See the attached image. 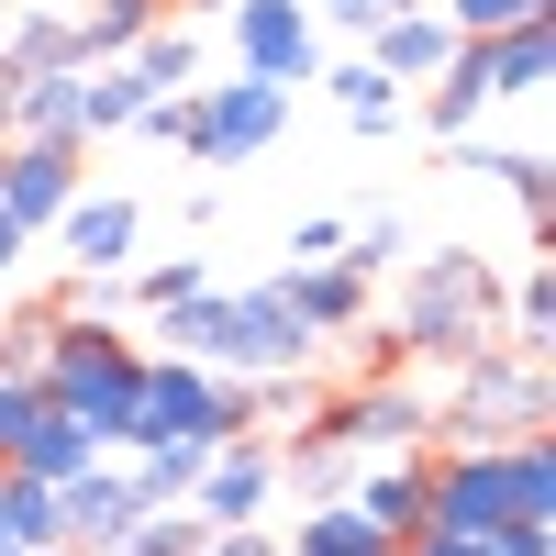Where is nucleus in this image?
Segmentation results:
<instances>
[{"instance_id":"f257e3e1","label":"nucleus","mask_w":556,"mask_h":556,"mask_svg":"<svg viewBox=\"0 0 556 556\" xmlns=\"http://www.w3.org/2000/svg\"><path fill=\"white\" fill-rule=\"evenodd\" d=\"M34 379H45V412H67L78 434H101V456L134 445V379H146V345H134L112 312H67L56 301V334H45Z\"/></svg>"},{"instance_id":"f03ea898","label":"nucleus","mask_w":556,"mask_h":556,"mask_svg":"<svg viewBox=\"0 0 556 556\" xmlns=\"http://www.w3.org/2000/svg\"><path fill=\"white\" fill-rule=\"evenodd\" d=\"M501 345V267L490 256H412V278L390 290V367H456Z\"/></svg>"},{"instance_id":"7ed1b4c3","label":"nucleus","mask_w":556,"mask_h":556,"mask_svg":"<svg viewBox=\"0 0 556 556\" xmlns=\"http://www.w3.org/2000/svg\"><path fill=\"white\" fill-rule=\"evenodd\" d=\"M545 412H556L545 356L479 345V356L434 367V445H523V434H545Z\"/></svg>"},{"instance_id":"20e7f679","label":"nucleus","mask_w":556,"mask_h":556,"mask_svg":"<svg viewBox=\"0 0 556 556\" xmlns=\"http://www.w3.org/2000/svg\"><path fill=\"white\" fill-rule=\"evenodd\" d=\"M312 412L345 456H434V379L424 367H379L356 390H323Z\"/></svg>"},{"instance_id":"39448f33","label":"nucleus","mask_w":556,"mask_h":556,"mask_svg":"<svg viewBox=\"0 0 556 556\" xmlns=\"http://www.w3.org/2000/svg\"><path fill=\"white\" fill-rule=\"evenodd\" d=\"M312 356H323V345L290 323L278 278H256V290H223V345H212L223 379H312Z\"/></svg>"},{"instance_id":"423d86ee","label":"nucleus","mask_w":556,"mask_h":556,"mask_svg":"<svg viewBox=\"0 0 556 556\" xmlns=\"http://www.w3.org/2000/svg\"><path fill=\"white\" fill-rule=\"evenodd\" d=\"M223 45H235V78H267L290 101L323 78V34L301 0H223Z\"/></svg>"},{"instance_id":"0eeeda50","label":"nucleus","mask_w":556,"mask_h":556,"mask_svg":"<svg viewBox=\"0 0 556 556\" xmlns=\"http://www.w3.org/2000/svg\"><path fill=\"white\" fill-rule=\"evenodd\" d=\"M178 513H190L201 534H245V523H267V513H278V445H267V434H235V445H212Z\"/></svg>"},{"instance_id":"6e6552de","label":"nucleus","mask_w":556,"mask_h":556,"mask_svg":"<svg viewBox=\"0 0 556 556\" xmlns=\"http://www.w3.org/2000/svg\"><path fill=\"white\" fill-rule=\"evenodd\" d=\"M56 245H67L78 278H123L134 256H146V201H134V190H78L56 212Z\"/></svg>"},{"instance_id":"1a4fd4ad","label":"nucleus","mask_w":556,"mask_h":556,"mask_svg":"<svg viewBox=\"0 0 556 556\" xmlns=\"http://www.w3.org/2000/svg\"><path fill=\"white\" fill-rule=\"evenodd\" d=\"M278 301L312 345H345V334H379V290L334 256V267H278Z\"/></svg>"},{"instance_id":"9d476101","label":"nucleus","mask_w":556,"mask_h":556,"mask_svg":"<svg viewBox=\"0 0 556 556\" xmlns=\"http://www.w3.org/2000/svg\"><path fill=\"white\" fill-rule=\"evenodd\" d=\"M89 190L78 178V156H56V146H0V223L34 245V235H56V212Z\"/></svg>"},{"instance_id":"9b49d317","label":"nucleus","mask_w":556,"mask_h":556,"mask_svg":"<svg viewBox=\"0 0 556 556\" xmlns=\"http://www.w3.org/2000/svg\"><path fill=\"white\" fill-rule=\"evenodd\" d=\"M356 468H367V456H345L334 434H323V412L278 434V501H301V513H334V501L356 490Z\"/></svg>"},{"instance_id":"f8f14e48","label":"nucleus","mask_w":556,"mask_h":556,"mask_svg":"<svg viewBox=\"0 0 556 556\" xmlns=\"http://www.w3.org/2000/svg\"><path fill=\"white\" fill-rule=\"evenodd\" d=\"M356 56H367V67H379L390 89H424V78H434V67L456 56V34H445V12H424V0H412V12H390L379 34H367V45H356Z\"/></svg>"},{"instance_id":"ddd939ff","label":"nucleus","mask_w":556,"mask_h":556,"mask_svg":"<svg viewBox=\"0 0 556 556\" xmlns=\"http://www.w3.org/2000/svg\"><path fill=\"white\" fill-rule=\"evenodd\" d=\"M345 513L379 523L390 545H412V534H424V456H367L356 490H345Z\"/></svg>"},{"instance_id":"4468645a","label":"nucleus","mask_w":556,"mask_h":556,"mask_svg":"<svg viewBox=\"0 0 556 556\" xmlns=\"http://www.w3.org/2000/svg\"><path fill=\"white\" fill-rule=\"evenodd\" d=\"M123 67L146 78L156 101H190V89H201V67H212V34H201L190 12H167L156 34H134V56H123Z\"/></svg>"},{"instance_id":"2eb2a0df","label":"nucleus","mask_w":556,"mask_h":556,"mask_svg":"<svg viewBox=\"0 0 556 556\" xmlns=\"http://www.w3.org/2000/svg\"><path fill=\"white\" fill-rule=\"evenodd\" d=\"M0 146L89 156V134H78V78H12V134H0Z\"/></svg>"},{"instance_id":"dca6fc26","label":"nucleus","mask_w":556,"mask_h":556,"mask_svg":"<svg viewBox=\"0 0 556 556\" xmlns=\"http://www.w3.org/2000/svg\"><path fill=\"white\" fill-rule=\"evenodd\" d=\"M312 89H334V101H345V134H367V146H390V134H401V101H412V89H390L367 56H323Z\"/></svg>"},{"instance_id":"f3484780","label":"nucleus","mask_w":556,"mask_h":556,"mask_svg":"<svg viewBox=\"0 0 556 556\" xmlns=\"http://www.w3.org/2000/svg\"><path fill=\"white\" fill-rule=\"evenodd\" d=\"M479 112H490V45L456 34V56L424 78V123H434V146H445V134H468Z\"/></svg>"},{"instance_id":"a211bd4d","label":"nucleus","mask_w":556,"mask_h":556,"mask_svg":"<svg viewBox=\"0 0 556 556\" xmlns=\"http://www.w3.org/2000/svg\"><path fill=\"white\" fill-rule=\"evenodd\" d=\"M146 112H156V89L134 78V67H89V78H78V134H89V146L146 134Z\"/></svg>"},{"instance_id":"6ab92c4d","label":"nucleus","mask_w":556,"mask_h":556,"mask_svg":"<svg viewBox=\"0 0 556 556\" xmlns=\"http://www.w3.org/2000/svg\"><path fill=\"white\" fill-rule=\"evenodd\" d=\"M545 67H556V12H534V23H513V34H490V101H534Z\"/></svg>"},{"instance_id":"aec40b11","label":"nucleus","mask_w":556,"mask_h":556,"mask_svg":"<svg viewBox=\"0 0 556 556\" xmlns=\"http://www.w3.org/2000/svg\"><path fill=\"white\" fill-rule=\"evenodd\" d=\"M12 468H23V479H45V490H67V479H89V468H101V434H78L67 412H45V424L23 434V456H12Z\"/></svg>"},{"instance_id":"412c9836","label":"nucleus","mask_w":556,"mask_h":556,"mask_svg":"<svg viewBox=\"0 0 556 556\" xmlns=\"http://www.w3.org/2000/svg\"><path fill=\"white\" fill-rule=\"evenodd\" d=\"M212 345H223V290L201 278L190 301H167V312H156V356H190V367H212Z\"/></svg>"},{"instance_id":"4be33fe9","label":"nucleus","mask_w":556,"mask_h":556,"mask_svg":"<svg viewBox=\"0 0 556 556\" xmlns=\"http://www.w3.org/2000/svg\"><path fill=\"white\" fill-rule=\"evenodd\" d=\"M201 278H212L201 256H156V267H123V278H112V312H146V323H156L167 301H190Z\"/></svg>"},{"instance_id":"5701e85b","label":"nucleus","mask_w":556,"mask_h":556,"mask_svg":"<svg viewBox=\"0 0 556 556\" xmlns=\"http://www.w3.org/2000/svg\"><path fill=\"white\" fill-rule=\"evenodd\" d=\"M501 479H513V523H556V445L545 434L501 445Z\"/></svg>"},{"instance_id":"b1692460","label":"nucleus","mask_w":556,"mask_h":556,"mask_svg":"<svg viewBox=\"0 0 556 556\" xmlns=\"http://www.w3.org/2000/svg\"><path fill=\"white\" fill-rule=\"evenodd\" d=\"M501 323H513V356H545V334H556V267L545 256L501 290Z\"/></svg>"},{"instance_id":"393cba45","label":"nucleus","mask_w":556,"mask_h":556,"mask_svg":"<svg viewBox=\"0 0 556 556\" xmlns=\"http://www.w3.org/2000/svg\"><path fill=\"white\" fill-rule=\"evenodd\" d=\"M278 556H401V545H390L379 523H356L345 501H334V513H301V534L278 545Z\"/></svg>"},{"instance_id":"a878e982","label":"nucleus","mask_w":556,"mask_h":556,"mask_svg":"<svg viewBox=\"0 0 556 556\" xmlns=\"http://www.w3.org/2000/svg\"><path fill=\"white\" fill-rule=\"evenodd\" d=\"M12 545H56V490L23 479V468H0V556Z\"/></svg>"},{"instance_id":"bb28decb","label":"nucleus","mask_w":556,"mask_h":556,"mask_svg":"<svg viewBox=\"0 0 556 556\" xmlns=\"http://www.w3.org/2000/svg\"><path fill=\"white\" fill-rule=\"evenodd\" d=\"M345 267L379 290L390 267H412V235H401V212H345Z\"/></svg>"},{"instance_id":"cd10ccee","label":"nucleus","mask_w":556,"mask_h":556,"mask_svg":"<svg viewBox=\"0 0 556 556\" xmlns=\"http://www.w3.org/2000/svg\"><path fill=\"white\" fill-rule=\"evenodd\" d=\"M490 178L523 201V223H534V235L556 223V178H545V156H534V146H501V156H490Z\"/></svg>"},{"instance_id":"c85d7f7f","label":"nucleus","mask_w":556,"mask_h":556,"mask_svg":"<svg viewBox=\"0 0 556 556\" xmlns=\"http://www.w3.org/2000/svg\"><path fill=\"white\" fill-rule=\"evenodd\" d=\"M45 424V379H34V367H12V356H0V468H12V456H23V434Z\"/></svg>"},{"instance_id":"c756f323","label":"nucleus","mask_w":556,"mask_h":556,"mask_svg":"<svg viewBox=\"0 0 556 556\" xmlns=\"http://www.w3.org/2000/svg\"><path fill=\"white\" fill-rule=\"evenodd\" d=\"M545 0H445V34H468V45H490V34H513V23H534Z\"/></svg>"},{"instance_id":"7c9ffc66","label":"nucleus","mask_w":556,"mask_h":556,"mask_svg":"<svg viewBox=\"0 0 556 556\" xmlns=\"http://www.w3.org/2000/svg\"><path fill=\"white\" fill-rule=\"evenodd\" d=\"M112 556H201V523H190V513H146Z\"/></svg>"},{"instance_id":"2f4dec72","label":"nucleus","mask_w":556,"mask_h":556,"mask_svg":"<svg viewBox=\"0 0 556 556\" xmlns=\"http://www.w3.org/2000/svg\"><path fill=\"white\" fill-rule=\"evenodd\" d=\"M345 256V212H290V267H334Z\"/></svg>"},{"instance_id":"473e14b6","label":"nucleus","mask_w":556,"mask_h":556,"mask_svg":"<svg viewBox=\"0 0 556 556\" xmlns=\"http://www.w3.org/2000/svg\"><path fill=\"white\" fill-rule=\"evenodd\" d=\"M301 12H312V34H356L367 45V34L390 23V0H301Z\"/></svg>"},{"instance_id":"72a5a7b5","label":"nucleus","mask_w":556,"mask_h":556,"mask_svg":"<svg viewBox=\"0 0 556 556\" xmlns=\"http://www.w3.org/2000/svg\"><path fill=\"white\" fill-rule=\"evenodd\" d=\"M490 556H556V523H501Z\"/></svg>"},{"instance_id":"f704fd0d","label":"nucleus","mask_w":556,"mask_h":556,"mask_svg":"<svg viewBox=\"0 0 556 556\" xmlns=\"http://www.w3.org/2000/svg\"><path fill=\"white\" fill-rule=\"evenodd\" d=\"M201 556H278V534H267V523H245V534H201Z\"/></svg>"},{"instance_id":"c9c22d12","label":"nucleus","mask_w":556,"mask_h":556,"mask_svg":"<svg viewBox=\"0 0 556 556\" xmlns=\"http://www.w3.org/2000/svg\"><path fill=\"white\" fill-rule=\"evenodd\" d=\"M401 556H490V534H412Z\"/></svg>"},{"instance_id":"e433bc0d","label":"nucleus","mask_w":556,"mask_h":556,"mask_svg":"<svg viewBox=\"0 0 556 556\" xmlns=\"http://www.w3.org/2000/svg\"><path fill=\"white\" fill-rule=\"evenodd\" d=\"M12 278H23V235H12V223H0V290H12Z\"/></svg>"},{"instance_id":"4c0bfd02","label":"nucleus","mask_w":556,"mask_h":556,"mask_svg":"<svg viewBox=\"0 0 556 556\" xmlns=\"http://www.w3.org/2000/svg\"><path fill=\"white\" fill-rule=\"evenodd\" d=\"M0 134H12V78H0Z\"/></svg>"},{"instance_id":"58836bf2","label":"nucleus","mask_w":556,"mask_h":556,"mask_svg":"<svg viewBox=\"0 0 556 556\" xmlns=\"http://www.w3.org/2000/svg\"><path fill=\"white\" fill-rule=\"evenodd\" d=\"M167 12H223V0H167Z\"/></svg>"},{"instance_id":"ea45409f","label":"nucleus","mask_w":556,"mask_h":556,"mask_svg":"<svg viewBox=\"0 0 556 556\" xmlns=\"http://www.w3.org/2000/svg\"><path fill=\"white\" fill-rule=\"evenodd\" d=\"M12 556H67V545H12Z\"/></svg>"},{"instance_id":"a19ab883","label":"nucleus","mask_w":556,"mask_h":556,"mask_svg":"<svg viewBox=\"0 0 556 556\" xmlns=\"http://www.w3.org/2000/svg\"><path fill=\"white\" fill-rule=\"evenodd\" d=\"M390 12H412V0H390Z\"/></svg>"},{"instance_id":"79ce46f5","label":"nucleus","mask_w":556,"mask_h":556,"mask_svg":"<svg viewBox=\"0 0 556 556\" xmlns=\"http://www.w3.org/2000/svg\"><path fill=\"white\" fill-rule=\"evenodd\" d=\"M0 12H12V0H0Z\"/></svg>"},{"instance_id":"37998d69","label":"nucleus","mask_w":556,"mask_h":556,"mask_svg":"<svg viewBox=\"0 0 556 556\" xmlns=\"http://www.w3.org/2000/svg\"><path fill=\"white\" fill-rule=\"evenodd\" d=\"M545 12H556V0H545Z\"/></svg>"}]
</instances>
